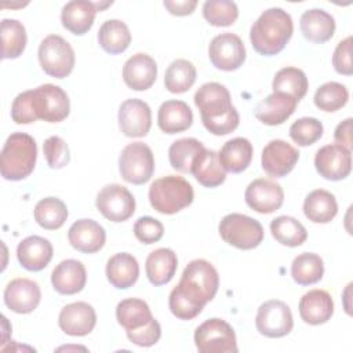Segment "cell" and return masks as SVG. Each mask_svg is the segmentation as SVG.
I'll return each mask as SVG.
<instances>
[{
    "mask_svg": "<svg viewBox=\"0 0 353 353\" xmlns=\"http://www.w3.org/2000/svg\"><path fill=\"white\" fill-rule=\"evenodd\" d=\"M219 287L216 269L205 259H193L183 269L181 280L170 292L168 306L179 320H192L214 299Z\"/></svg>",
    "mask_w": 353,
    "mask_h": 353,
    "instance_id": "cell-1",
    "label": "cell"
},
{
    "mask_svg": "<svg viewBox=\"0 0 353 353\" xmlns=\"http://www.w3.org/2000/svg\"><path fill=\"white\" fill-rule=\"evenodd\" d=\"M194 105L200 110L201 123L214 135H228L239 127L240 116L232 105L229 90L219 83L203 84L194 94Z\"/></svg>",
    "mask_w": 353,
    "mask_h": 353,
    "instance_id": "cell-2",
    "label": "cell"
},
{
    "mask_svg": "<svg viewBox=\"0 0 353 353\" xmlns=\"http://www.w3.org/2000/svg\"><path fill=\"white\" fill-rule=\"evenodd\" d=\"M294 23L291 15L283 8L273 7L263 11L250 29V40L261 55H276L284 50L292 37Z\"/></svg>",
    "mask_w": 353,
    "mask_h": 353,
    "instance_id": "cell-3",
    "label": "cell"
},
{
    "mask_svg": "<svg viewBox=\"0 0 353 353\" xmlns=\"http://www.w3.org/2000/svg\"><path fill=\"white\" fill-rule=\"evenodd\" d=\"M37 145L26 132H12L4 142L0 154V172L7 181L28 178L36 165Z\"/></svg>",
    "mask_w": 353,
    "mask_h": 353,
    "instance_id": "cell-4",
    "label": "cell"
},
{
    "mask_svg": "<svg viewBox=\"0 0 353 353\" xmlns=\"http://www.w3.org/2000/svg\"><path fill=\"white\" fill-rule=\"evenodd\" d=\"M193 199L192 185L179 175L161 176L149 188L150 205L160 214H176L190 205Z\"/></svg>",
    "mask_w": 353,
    "mask_h": 353,
    "instance_id": "cell-5",
    "label": "cell"
},
{
    "mask_svg": "<svg viewBox=\"0 0 353 353\" xmlns=\"http://www.w3.org/2000/svg\"><path fill=\"white\" fill-rule=\"evenodd\" d=\"M222 240L239 250H252L263 240V228L259 221L239 212L225 215L218 226Z\"/></svg>",
    "mask_w": 353,
    "mask_h": 353,
    "instance_id": "cell-6",
    "label": "cell"
},
{
    "mask_svg": "<svg viewBox=\"0 0 353 353\" xmlns=\"http://www.w3.org/2000/svg\"><path fill=\"white\" fill-rule=\"evenodd\" d=\"M41 69L51 77H68L74 68V51L72 46L59 34H48L39 46L37 51Z\"/></svg>",
    "mask_w": 353,
    "mask_h": 353,
    "instance_id": "cell-7",
    "label": "cell"
},
{
    "mask_svg": "<svg viewBox=\"0 0 353 353\" xmlns=\"http://www.w3.org/2000/svg\"><path fill=\"white\" fill-rule=\"evenodd\" d=\"M194 345L200 353H237L234 330L222 319L201 323L194 331Z\"/></svg>",
    "mask_w": 353,
    "mask_h": 353,
    "instance_id": "cell-8",
    "label": "cell"
},
{
    "mask_svg": "<svg viewBox=\"0 0 353 353\" xmlns=\"http://www.w3.org/2000/svg\"><path fill=\"white\" fill-rule=\"evenodd\" d=\"M119 171L128 183H146L154 172V156L152 149L143 142L128 143L120 153Z\"/></svg>",
    "mask_w": 353,
    "mask_h": 353,
    "instance_id": "cell-9",
    "label": "cell"
},
{
    "mask_svg": "<svg viewBox=\"0 0 353 353\" xmlns=\"http://www.w3.org/2000/svg\"><path fill=\"white\" fill-rule=\"evenodd\" d=\"M30 98L36 119L47 123H59L69 116L70 101L59 85L41 84L30 90Z\"/></svg>",
    "mask_w": 353,
    "mask_h": 353,
    "instance_id": "cell-10",
    "label": "cell"
},
{
    "mask_svg": "<svg viewBox=\"0 0 353 353\" xmlns=\"http://www.w3.org/2000/svg\"><path fill=\"white\" fill-rule=\"evenodd\" d=\"M255 325L261 335L268 338H281L288 335L294 327V319L288 305L279 299L263 302L258 307Z\"/></svg>",
    "mask_w": 353,
    "mask_h": 353,
    "instance_id": "cell-11",
    "label": "cell"
},
{
    "mask_svg": "<svg viewBox=\"0 0 353 353\" xmlns=\"http://www.w3.org/2000/svg\"><path fill=\"white\" fill-rule=\"evenodd\" d=\"M98 211L112 222H124L135 212V199L123 185L110 183L103 186L95 200Z\"/></svg>",
    "mask_w": 353,
    "mask_h": 353,
    "instance_id": "cell-12",
    "label": "cell"
},
{
    "mask_svg": "<svg viewBox=\"0 0 353 353\" xmlns=\"http://www.w3.org/2000/svg\"><path fill=\"white\" fill-rule=\"evenodd\" d=\"M245 47L243 40L234 33H221L215 36L208 47L211 63L225 72L239 69L245 61Z\"/></svg>",
    "mask_w": 353,
    "mask_h": 353,
    "instance_id": "cell-13",
    "label": "cell"
},
{
    "mask_svg": "<svg viewBox=\"0 0 353 353\" xmlns=\"http://www.w3.org/2000/svg\"><path fill=\"white\" fill-rule=\"evenodd\" d=\"M314 167L328 181L345 179L352 171V152L338 143L325 145L316 152Z\"/></svg>",
    "mask_w": 353,
    "mask_h": 353,
    "instance_id": "cell-14",
    "label": "cell"
},
{
    "mask_svg": "<svg viewBox=\"0 0 353 353\" xmlns=\"http://www.w3.org/2000/svg\"><path fill=\"white\" fill-rule=\"evenodd\" d=\"M299 160L296 148L283 139L270 141L262 150V168L272 178H283L290 174Z\"/></svg>",
    "mask_w": 353,
    "mask_h": 353,
    "instance_id": "cell-15",
    "label": "cell"
},
{
    "mask_svg": "<svg viewBox=\"0 0 353 353\" xmlns=\"http://www.w3.org/2000/svg\"><path fill=\"white\" fill-rule=\"evenodd\" d=\"M245 203L259 214H272L277 211L284 201V190L280 183L258 178L250 182L244 193Z\"/></svg>",
    "mask_w": 353,
    "mask_h": 353,
    "instance_id": "cell-16",
    "label": "cell"
},
{
    "mask_svg": "<svg viewBox=\"0 0 353 353\" xmlns=\"http://www.w3.org/2000/svg\"><path fill=\"white\" fill-rule=\"evenodd\" d=\"M119 127L125 137L141 138L148 135L152 127V110L138 98L125 99L119 108Z\"/></svg>",
    "mask_w": 353,
    "mask_h": 353,
    "instance_id": "cell-17",
    "label": "cell"
},
{
    "mask_svg": "<svg viewBox=\"0 0 353 353\" xmlns=\"http://www.w3.org/2000/svg\"><path fill=\"white\" fill-rule=\"evenodd\" d=\"M41 291L36 281L30 279H14L4 290V303L15 313H32L40 303Z\"/></svg>",
    "mask_w": 353,
    "mask_h": 353,
    "instance_id": "cell-18",
    "label": "cell"
},
{
    "mask_svg": "<svg viewBox=\"0 0 353 353\" xmlns=\"http://www.w3.org/2000/svg\"><path fill=\"white\" fill-rule=\"evenodd\" d=\"M59 328L70 336L88 335L97 324L95 309L87 302H73L62 307L58 317Z\"/></svg>",
    "mask_w": 353,
    "mask_h": 353,
    "instance_id": "cell-19",
    "label": "cell"
},
{
    "mask_svg": "<svg viewBox=\"0 0 353 353\" xmlns=\"http://www.w3.org/2000/svg\"><path fill=\"white\" fill-rule=\"evenodd\" d=\"M157 77L156 61L143 52L130 57L123 66V80L134 91L149 90Z\"/></svg>",
    "mask_w": 353,
    "mask_h": 353,
    "instance_id": "cell-20",
    "label": "cell"
},
{
    "mask_svg": "<svg viewBox=\"0 0 353 353\" xmlns=\"http://www.w3.org/2000/svg\"><path fill=\"white\" fill-rule=\"evenodd\" d=\"M70 245L84 254L98 252L106 241L105 229L94 219H79L68 230Z\"/></svg>",
    "mask_w": 353,
    "mask_h": 353,
    "instance_id": "cell-21",
    "label": "cell"
},
{
    "mask_svg": "<svg viewBox=\"0 0 353 353\" xmlns=\"http://www.w3.org/2000/svg\"><path fill=\"white\" fill-rule=\"evenodd\" d=\"M54 248L50 240L40 236H29L17 247V258L21 266L29 272L43 270L52 259Z\"/></svg>",
    "mask_w": 353,
    "mask_h": 353,
    "instance_id": "cell-22",
    "label": "cell"
},
{
    "mask_svg": "<svg viewBox=\"0 0 353 353\" xmlns=\"http://www.w3.org/2000/svg\"><path fill=\"white\" fill-rule=\"evenodd\" d=\"M87 281L85 266L77 259L59 262L51 273V284L58 294L73 295L80 292Z\"/></svg>",
    "mask_w": 353,
    "mask_h": 353,
    "instance_id": "cell-23",
    "label": "cell"
},
{
    "mask_svg": "<svg viewBox=\"0 0 353 353\" xmlns=\"http://www.w3.org/2000/svg\"><path fill=\"white\" fill-rule=\"evenodd\" d=\"M334 314V301L325 290H310L299 301V316L310 325L327 323Z\"/></svg>",
    "mask_w": 353,
    "mask_h": 353,
    "instance_id": "cell-24",
    "label": "cell"
},
{
    "mask_svg": "<svg viewBox=\"0 0 353 353\" xmlns=\"http://www.w3.org/2000/svg\"><path fill=\"white\" fill-rule=\"evenodd\" d=\"M97 12L98 8L95 1L72 0L62 7L61 22L66 30L81 36L92 28Z\"/></svg>",
    "mask_w": 353,
    "mask_h": 353,
    "instance_id": "cell-25",
    "label": "cell"
},
{
    "mask_svg": "<svg viewBox=\"0 0 353 353\" xmlns=\"http://www.w3.org/2000/svg\"><path fill=\"white\" fill-rule=\"evenodd\" d=\"M296 105L298 101L292 97L283 92H273L258 103L255 117L266 125H279L292 116Z\"/></svg>",
    "mask_w": 353,
    "mask_h": 353,
    "instance_id": "cell-26",
    "label": "cell"
},
{
    "mask_svg": "<svg viewBox=\"0 0 353 353\" xmlns=\"http://www.w3.org/2000/svg\"><path fill=\"white\" fill-rule=\"evenodd\" d=\"M303 37L312 43H325L335 33V19L331 14L321 8L306 10L299 19Z\"/></svg>",
    "mask_w": 353,
    "mask_h": 353,
    "instance_id": "cell-27",
    "label": "cell"
},
{
    "mask_svg": "<svg viewBox=\"0 0 353 353\" xmlns=\"http://www.w3.org/2000/svg\"><path fill=\"white\" fill-rule=\"evenodd\" d=\"M193 123V113L183 101L170 99L160 105L157 112V124L165 134H178L188 130Z\"/></svg>",
    "mask_w": 353,
    "mask_h": 353,
    "instance_id": "cell-28",
    "label": "cell"
},
{
    "mask_svg": "<svg viewBox=\"0 0 353 353\" xmlns=\"http://www.w3.org/2000/svg\"><path fill=\"white\" fill-rule=\"evenodd\" d=\"M106 277L108 281L119 290L132 287L139 277V265L137 258L128 252L114 254L108 259Z\"/></svg>",
    "mask_w": 353,
    "mask_h": 353,
    "instance_id": "cell-29",
    "label": "cell"
},
{
    "mask_svg": "<svg viewBox=\"0 0 353 353\" xmlns=\"http://www.w3.org/2000/svg\"><path fill=\"white\" fill-rule=\"evenodd\" d=\"M178 268L176 254L171 248H157L152 251L145 262L148 280L159 287L170 283Z\"/></svg>",
    "mask_w": 353,
    "mask_h": 353,
    "instance_id": "cell-30",
    "label": "cell"
},
{
    "mask_svg": "<svg viewBox=\"0 0 353 353\" xmlns=\"http://www.w3.org/2000/svg\"><path fill=\"white\" fill-rule=\"evenodd\" d=\"M252 143L243 137L233 138L223 143L218 157L225 171L239 174L247 170L252 160Z\"/></svg>",
    "mask_w": 353,
    "mask_h": 353,
    "instance_id": "cell-31",
    "label": "cell"
},
{
    "mask_svg": "<svg viewBox=\"0 0 353 353\" xmlns=\"http://www.w3.org/2000/svg\"><path fill=\"white\" fill-rule=\"evenodd\" d=\"M190 174L205 188H216L226 179V171L221 165L218 153L211 149H204L197 156Z\"/></svg>",
    "mask_w": 353,
    "mask_h": 353,
    "instance_id": "cell-32",
    "label": "cell"
},
{
    "mask_svg": "<svg viewBox=\"0 0 353 353\" xmlns=\"http://www.w3.org/2000/svg\"><path fill=\"white\" fill-rule=\"evenodd\" d=\"M305 216L314 223H328L338 214L335 196L324 189L310 192L303 201Z\"/></svg>",
    "mask_w": 353,
    "mask_h": 353,
    "instance_id": "cell-33",
    "label": "cell"
},
{
    "mask_svg": "<svg viewBox=\"0 0 353 353\" xmlns=\"http://www.w3.org/2000/svg\"><path fill=\"white\" fill-rule=\"evenodd\" d=\"M98 43L108 54H121L131 43L130 29L120 19H108L98 30Z\"/></svg>",
    "mask_w": 353,
    "mask_h": 353,
    "instance_id": "cell-34",
    "label": "cell"
},
{
    "mask_svg": "<svg viewBox=\"0 0 353 353\" xmlns=\"http://www.w3.org/2000/svg\"><path fill=\"white\" fill-rule=\"evenodd\" d=\"M116 319L125 331H131L146 325L154 317L145 301L139 298H127L117 303Z\"/></svg>",
    "mask_w": 353,
    "mask_h": 353,
    "instance_id": "cell-35",
    "label": "cell"
},
{
    "mask_svg": "<svg viewBox=\"0 0 353 353\" xmlns=\"http://www.w3.org/2000/svg\"><path fill=\"white\" fill-rule=\"evenodd\" d=\"M204 145L196 138H181L171 143L168 149V160L174 170L190 174L193 163L204 150Z\"/></svg>",
    "mask_w": 353,
    "mask_h": 353,
    "instance_id": "cell-36",
    "label": "cell"
},
{
    "mask_svg": "<svg viewBox=\"0 0 353 353\" xmlns=\"http://www.w3.org/2000/svg\"><path fill=\"white\" fill-rule=\"evenodd\" d=\"M272 88L273 92L287 94L299 102L307 92L309 81L303 70L294 66H287L274 74Z\"/></svg>",
    "mask_w": 353,
    "mask_h": 353,
    "instance_id": "cell-37",
    "label": "cell"
},
{
    "mask_svg": "<svg viewBox=\"0 0 353 353\" xmlns=\"http://www.w3.org/2000/svg\"><path fill=\"white\" fill-rule=\"evenodd\" d=\"M28 43L26 29L17 19L4 18L1 21V58L15 59L25 51Z\"/></svg>",
    "mask_w": 353,
    "mask_h": 353,
    "instance_id": "cell-38",
    "label": "cell"
},
{
    "mask_svg": "<svg viewBox=\"0 0 353 353\" xmlns=\"http://www.w3.org/2000/svg\"><path fill=\"white\" fill-rule=\"evenodd\" d=\"M324 274V262L320 255L302 252L291 263V276L299 285L316 284Z\"/></svg>",
    "mask_w": 353,
    "mask_h": 353,
    "instance_id": "cell-39",
    "label": "cell"
},
{
    "mask_svg": "<svg viewBox=\"0 0 353 353\" xmlns=\"http://www.w3.org/2000/svg\"><path fill=\"white\" fill-rule=\"evenodd\" d=\"M34 221L47 230H57L68 219V207L58 197H46L34 207Z\"/></svg>",
    "mask_w": 353,
    "mask_h": 353,
    "instance_id": "cell-40",
    "label": "cell"
},
{
    "mask_svg": "<svg viewBox=\"0 0 353 353\" xmlns=\"http://www.w3.org/2000/svg\"><path fill=\"white\" fill-rule=\"evenodd\" d=\"M270 233L276 241L287 247L302 245L307 239L305 226L294 216L280 215L270 222Z\"/></svg>",
    "mask_w": 353,
    "mask_h": 353,
    "instance_id": "cell-41",
    "label": "cell"
},
{
    "mask_svg": "<svg viewBox=\"0 0 353 353\" xmlns=\"http://www.w3.org/2000/svg\"><path fill=\"white\" fill-rule=\"evenodd\" d=\"M196 81V68L188 59H175L164 74V85L172 94L186 92Z\"/></svg>",
    "mask_w": 353,
    "mask_h": 353,
    "instance_id": "cell-42",
    "label": "cell"
},
{
    "mask_svg": "<svg viewBox=\"0 0 353 353\" xmlns=\"http://www.w3.org/2000/svg\"><path fill=\"white\" fill-rule=\"evenodd\" d=\"M347 88L336 81L321 84L314 92V105L323 112H336L347 103Z\"/></svg>",
    "mask_w": 353,
    "mask_h": 353,
    "instance_id": "cell-43",
    "label": "cell"
},
{
    "mask_svg": "<svg viewBox=\"0 0 353 353\" xmlns=\"http://www.w3.org/2000/svg\"><path fill=\"white\" fill-rule=\"evenodd\" d=\"M203 17L212 26H230L239 17V8L234 1L208 0L203 4Z\"/></svg>",
    "mask_w": 353,
    "mask_h": 353,
    "instance_id": "cell-44",
    "label": "cell"
},
{
    "mask_svg": "<svg viewBox=\"0 0 353 353\" xmlns=\"http://www.w3.org/2000/svg\"><path fill=\"white\" fill-rule=\"evenodd\" d=\"M324 132V127L316 117H301L290 127L291 139L299 146H309L317 142Z\"/></svg>",
    "mask_w": 353,
    "mask_h": 353,
    "instance_id": "cell-45",
    "label": "cell"
},
{
    "mask_svg": "<svg viewBox=\"0 0 353 353\" xmlns=\"http://www.w3.org/2000/svg\"><path fill=\"white\" fill-rule=\"evenodd\" d=\"M43 152H44L47 164L52 170L63 168L70 161L69 146L61 137H57V135L48 137L43 143Z\"/></svg>",
    "mask_w": 353,
    "mask_h": 353,
    "instance_id": "cell-46",
    "label": "cell"
},
{
    "mask_svg": "<svg viewBox=\"0 0 353 353\" xmlns=\"http://www.w3.org/2000/svg\"><path fill=\"white\" fill-rule=\"evenodd\" d=\"M134 234L143 244H153L164 234L163 223L152 216H141L134 223Z\"/></svg>",
    "mask_w": 353,
    "mask_h": 353,
    "instance_id": "cell-47",
    "label": "cell"
},
{
    "mask_svg": "<svg viewBox=\"0 0 353 353\" xmlns=\"http://www.w3.org/2000/svg\"><path fill=\"white\" fill-rule=\"evenodd\" d=\"M125 332H127V338L134 345H138L142 347H149L159 342V339L161 336V327H160L159 321L156 319H153L146 325L137 328V330L125 331Z\"/></svg>",
    "mask_w": 353,
    "mask_h": 353,
    "instance_id": "cell-48",
    "label": "cell"
},
{
    "mask_svg": "<svg viewBox=\"0 0 353 353\" xmlns=\"http://www.w3.org/2000/svg\"><path fill=\"white\" fill-rule=\"evenodd\" d=\"M11 119L17 124H30L34 123L37 119L33 112L30 90L23 91L15 97L11 105Z\"/></svg>",
    "mask_w": 353,
    "mask_h": 353,
    "instance_id": "cell-49",
    "label": "cell"
},
{
    "mask_svg": "<svg viewBox=\"0 0 353 353\" xmlns=\"http://www.w3.org/2000/svg\"><path fill=\"white\" fill-rule=\"evenodd\" d=\"M332 66L339 74L350 76L353 73L352 65V36L341 40L332 54Z\"/></svg>",
    "mask_w": 353,
    "mask_h": 353,
    "instance_id": "cell-50",
    "label": "cell"
},
{
    "mask_svg": "<svg viewBox=\"0 0 353 353\" xmlns=\"http://www.w3.org/2000/svg\"><path fill=\"white\" fill-rule=\"evenodd\" d=\"M163 4L170 11V14L176 17H185V15H190L194 11L197 1L196 0H182V1L165 0Z\"/></svg>",
    "mask_w": 353,
    "mask_h": 353,
    "instance_id": "cell-51",
    "label": "cell"
},
{
    "mask_svg": "<svg viewBox=\"0 0 353 353\" xmlns=\"http://www.w3.org/2000/svg\"><path fill=\"white\" fill-rule=\"evenodd\" d=\"M352 117H347L342 123H339L334 132V139L338 145L345 146L346 149H352Z\"/></svg>",
    "mask_w": 353,
    "mask_h": 353,
    "instance_id": "cell-52",
    "label": "cell"
}]
</instances>
